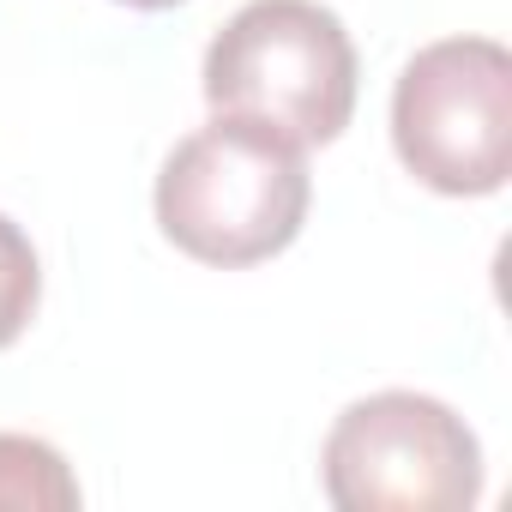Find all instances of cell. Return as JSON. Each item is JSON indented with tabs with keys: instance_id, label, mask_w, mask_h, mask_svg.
Listing matches in <instances>:
<instances>
[{
	"instance_id": "cell-1",
	"label": "cell",
	"mask_w": 512,
	"mask_h": 512,
	"mask_svg": "<svg viewBox=\"0 0 512 512\" xmlns=\"http://www.w3.org/2000/svg\"><path fill=\"white\" fill-rule=\"evenodd\" d=\"M308 199L302 145L235 115L187 133L157 175L163 235L205 266H260L284 253L308 223Z\"/></svg>"
},
{
	"instance_id": "cell-2",
	"label": "cell",
	"mask_w": 512,
	"mask_h": 512,
	"mask_svg": "<svg viewBox=\"0 0 512 512\" xmlns=\"http://www.w3.org/2000/svg\"><path fill=\"white\" fill-rule=\"evenodd\" d=\"M205 103L290 145H326L356 109V49L320 0H247L205 49Z\"/></svg>"
},
{
	"instance_id": "cell-3",
	"label": "cell",
	"mask_w": 512,
	"mask_h": 512,
	"mask_svg": "<svg viewBox=\"0 0 512 512\" xmlns=\"http://www.w3.org/2000/svg\"><path fill=\"white\" fill-rule=\"evenodd\" d=\"M392 145L434 193H500L512 163V55L494 37L428 43L398 73Z\"/></svg>"
},
{
	"instance_id": "cell-4",
	"label": "cell",
	"mask_w": 512,
	"mask_h": 512,
	"mask_svg": "<svg viewBox=\"0 0 512 512\" xmlns=\"http://www.w3.org/2000/svg\"><path fill=\"white\" fill-rule=\"evenodd\" d=\"M326 494L344 512H464L482 494V446L458 410L422 392L356 398L326 434Z\"/></svg>"
},
{
	"instance_id": "cell-5",
	"label": "cell",
	"mask_w": 512,
	"mask_h": 512,
	"mask_svg": "<svg viewBox=\"0 0 512 512\" xmlns=\"http://www.w3.org/2000/svg\"><path fill=\"white\" fill-rule=\"evenodd\" d=\"M79 482L49 440L0 434V512H73Z\"/></svg>"
},
{
	"instance_id": "cell-6",
	"label": "cell",
	"mask_w": 512,
	"mask_h": 512,
	"mask_svg": "<svg viewBox=\"0 0 512 512\" xmlns=\"http://www.w3.org/2000/svg\"><path fill=\"white\" fill-rule=\"evenodd\" d=\"M37 296H43L37 247H31V235H25L13 217H0V350H7V344L31 326Z\"/></svg>"
},
{
	"instance_id": "cell-7",
	"label": "cell",
	"mask_w": 512,
	"mask_h": 512,
	"mask_svg": "<svg viewBox=\"0 0 512 512\" xmlns=\"http://www.w3.org/2000/svg\"><path fill=\"white\" fill-rule=\"evenodd\" d=\"M121 7H145V13H157V7H175V0H121Z\"/></svg>"
}]
</instances>
